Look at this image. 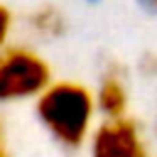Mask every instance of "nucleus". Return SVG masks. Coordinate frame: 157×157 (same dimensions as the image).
<instances>
[{
    "label": "nucleus",
    "mask_w": 157,
    "mask_h": 157,
    "mask_svg": "<svg viewBox=\"0 0 157 157\" xmlns=\"http://www.w3.org/2000/svg\"><path fill=\"white\" fill-rule=\"evenodd\" d=\"M96 110V96L78 81H52L34 101L42 128L64 150H78L91 140Z\"/></svg>",
    "instance_id": "nucleus-1"
},
{
    "label": "nucleus",
    "mask_w": 157,
    "mask_h": 157,
    "mask_svg": "<svg viewBox=\"0 0 157 157\" xmlns=\"http://www.w3.org/2000/svg\"><path fill=\"white\" fill-rule=\"evenodd\" d=\"M52 83V69L44 56L27 47L0 49V103L39 98Z\"/></svg>",
    "instance_id": "nucleus-2"
},
{
    "label": "nucleus",
    "mask_w": 157,
    "mask_h": 157,
    "mask_svg": "<svg viewBox=\"0 0 157 157\" xmlns=\"http://www.w3.org/2000/svg\"><path fill=\"white\" fill-rule=\"evenodd\" d=\"M91 157H147V142L135 120L110 118L103 120L91 140H88Z\"/></svg>",
    "instance_id": "nucleus-3"
},
{
    "label": "nucleus",
    "mask_w": 157,
    "mask_h": 157,
    "mask_svg": "<svg viewBox=\"0 0 157 157\" xmlns=\"http://www.w3.org/2000/svg\"><path fill=\"white\" fill-rule=\"evenodd\" d=\"M96 105H98V110L103 113L105 120L125 118V110H128V86H125V78L118 71L103 74L98 93H96Z\"/></svg>",
    "instance_id": "nucleus-4"
},
{
    "label": "nucleus",
    "mask_w": 157,
    "mask_h": 157,
    "mask_svg": "<svg viewBox=\"0 0 157 157\" xmlns=\"http://www.w3.org/2000/svg\"><path fill=\"white\" fill-rule=\"evenodd\" d=\"M29 27L39 34V37H59L66 27V20L61 15L59 7H52V5H42V7H34L27 17Z\"/></svg>",
    "instance_id": "nucleus-5"
},
{
    "label": "nucleus",
    "mask_w": 157,
    "mask_h": 157,
    "mask_svg": "<svg viewBox=\"0 0 157 157\" xmlns=\"http://www.w3.org/2000/svg\"><path fill=\"white\" fill-rule=\"evenodd\" d=\"M10 27H12V15H10V10H7V7L0 2V49L7 44Z\"/></svg>",
    "instance_id": "nucleus-6"
},
{
    "label": "nucleus",
    "mask_w": 157,
    "mask_h": 157,
    "mask_svg": "<svg viewBox=\"0 0 157 157\" xmlns=\"http://www.w3.org/2000/svg\"><path fill=\"white\" fill-rule=\"evenodd\" d=\"M0 157H12L10 150H7V140H5V128H2V120H0Z\"/></svg>",
    "instance_id": "nucleus-7"
},
{
    "label": "nucleus",
    "mask_w": 157,
    "mask_h": 157,
    "mask_svg": "<svg viewBox=\"0 0 157 157\" xmlns=\"http://www.w3.org/2000/svg\"><path fill=\"white\" fill-rule=\"evenodd\" d=\"M145 2H147L150 7H155V10H157V0H145Z\"/></svg>",
    "instance_id": "nucleus-8"
}]
</instances>
